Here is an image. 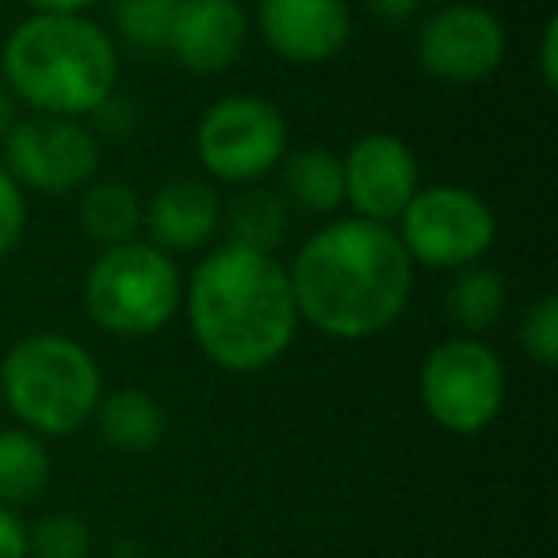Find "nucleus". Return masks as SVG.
Returning <instances> with one entry per match:
<instances>
[{
    "mask_svg": "<svg viewBox=\"0 0 558 558\" xmlns=\"http://www.w3.org/2000/svg\"><path fill=\"white\" fill-rule=\"evenodd\" d=\"M344 203L356 218L395 226L398 215L421 192V161L402 134L372 131L360 134L341 157Z\"/></svg>",
    "mask_w": 558,
    "mask_h": 558,
    "instance_id": "nucleus-11",
    "label": "nucleus"
},
{
    "mask_svg": "<svg viewBox=\"0 0 558 558\" xmlns=\"http://www.w3.org/2000/svg\"><path fill=\"white\" fill-rule=\"evenodd\" d=\"M93 555V527L77 512H47L27 527V558H88Z\"/></svg>",
    "mask_w": 558,
    "mask_h": 558,
    "instance_id": "nucleus-22",
    "label": "nucleus"
},
{
    "mask_svg": "<svg viewBox=\"0 0 558 558\" xmlns=\"http://www.w3.org/2000/svg\"><path fill=\"white\" fill-rule=\"evenodd\" d=\"M535 65H539L543 88H547V93H555V88H558V16H550L547 24H543L539 58H535Z\"/></svg>",
    "mask_w": 558,
    "mask_h": 558,
    "instance_id": "nucleus-26",
    "label": "nucleus"
},
{
    "mask_svg": "<svg viewBox=\"0 0 558 558\" xmlns=\"http://www.w3.org/2000/svg\"><path fill=\"white\" fill-rule=\"evenodd\" d=\"M256 35L291 65H326L349 47V0H256Z\"/></svg>",
    "mask_w": 558,
    "mask_h": 558,
    "instance_id": "nucleus-12",
    "label": "nucleus"
},
{
    "mask_svg": "<svg viewBox=\"0 0 558 558\" xmlns=\"http://www.w3.org/2000/svg\"><path fill=\"white\" fill-rule=\"evenodd\" d=\"M520 349L527 352V360L539 367L558 364V295L543 291L539 299H532V306L520 318Z\"/></svg>",
    "mask_w": 558,
    "mask_h": 558,
    "instance_id": "nucleus-23",
    "label": "nucleus"
},
{
    "mask_svg": "<svg viewBox=\"0 0 558 558\" xmlns=\"http://www.w3.org/2000/svg\"><path fill=\"white\" fill-rule=\"evenodd\" d=\"M444 306H448V318L459 329V337H482L501 322L505 306H509V283L489 264H466V268L451 271Z\"/></svg>",
    "mask_w": 558,
    "mask_h": 558,
    "instance_id": "nucleus-17",
    "label": "nucleus"
},
{
    "mask_svg": "<svg viewBox=\"0 0 558 558\" xmlns=\"http://www.w3.org/2000/svg\"><path fill=\"white\" fill-rule=\"evenodd\" d=\"M192 341L218 372L256 375L276 367L299 337V311L291 295L288 264L276 253L210 245L184 279Z\"/></svg>",
    "mask_w": 558,
    "mask_h": 558,
    "instance_id": "nucleus-2",
    "label": "nucleus"
},
{
    "mask_svg": "<svg viewBox=\"0 0 558 558\" xmlns=\"http://www.w3.org/2000/svg\"><path fill=\"white\" fill-rule=\"evenodd\" d=\"M364 4L383 27H410L425 12V0H364Z\"/></svg>",
    "mask_w": 558,
    "mask_h": 558,
    "instance_id": "nucleus-25",
    "label": "nucleus"
},
{
    "mask_svg": "<svg viewBox=\"0 0 558 558\" xmlns=\"http://www.w3.org/2000/svg\"><path fill=\"white\" fill-rule=\"evenodd\" d=\"M0 398L20 428L54 440L93 425L104 398L96 356L65 333H27L0 360Z\"/></svg>",
    "mask_w": 558,
    "mask_h": 558,
    "instance_id": "nucleus-4",
    "label": "nucleus"
},
{
    "mask_svg": "<svg viewBox=\"0 0 558 558\" xmlns=\"http://www.w3.org/2000/svg\"><path fill=\"white\" fill-rule=\"evenodd\" d=\"M100 0H27V9L43 16H88V9Z\"/></svg>",
    "mask_w": 558,
    "mask_h": 558,
    "instance_id": "nucleus-28",
    "label": "nucleus"
},
{
    "mask_svg": "<svg viewBox=\"0 0 558 558\" xmlns=\"http://www.w3.org/2000/svg\"><path fill=\"white\" fill-rule=\"evenodd\" d=\"M417 395L428 421L444 433L478 436L501 417L509 375L494 344L456 333L421 360Z\"/></svg>",
    "mask_w": 558,
    "mask_h": 558,
    "instance_id": "nucleus-6",
    "label": "nucleus"
},
{
    "mask_svg": "<svg viewBox=\"0 0 558 558\" xmlns=\"http://www.w3.org/2000/svg\"><path fill=\"white\" fill-rule=\"evenodd\" d=\"M509 50V32L486 4L451 0L417 24L413 54L425 77L440 85H478L494 77Z\"/></svg>",
    "mask_w": 558,
    "mask_h": 558,
    "instance_id": "nucleus-10",
    "label": "nucleus"
},
{
    "mask_svg": "<svg viewBox=\"0 0 558 558\" xmlns=\"http://www.w3.org/2000/svg\"><path fill=\"white\" fill-rule=\"evenodd\" d=\"M93 425L111 451L146 456V451H154L165 440L169 413H165V405L149 390L119 387V390H104L100 405L93 413Z\"/></svg>",
    "mask_w": 558,
    "mask_h": 558,
    "instance_id": "nucleus-15",
    "label": "nucleus"
},
{
    "mask_svg": "<svg viewBox=\"0 0 558 558\" xmlns=\"http://www.w3.org/2000/svg\"><path fill=\"white\" fill-rule=\"evenodd\" d=\"M104 161L100 134L81 119L20 116L0 146V169L32 195H70L96 180Z\"/></svg>",
    "mask_w": 558,
    "mask_h": 558,
    "instance_id": "nucleus-9",
    "label": "nucleus"
},
{
    "mask_svg": "<svg viewBox=\"0 0 558 558\" xmlns=\"http://www.w3.org/2000/svg\"><path fill=\"white\" fill-rule=\"evenodd\" d=\"M288 210L291 207L283 203L279 192L248 184L245 192L222 210V222H226V230H230L233 245L256 248V253H276L291 230Z\"/></svg>",
    "mask_w": 558,
    "mask_h": 558,
    "instance_id": "nucleus-20",
    "label": "nucleus"
},
{
    "mask_svg": "<svg viewBox=\"0 0 558 558\" xmlns=\"http://www.w3.org/2000/svg\"><path fill=\"white\" fill-rule=\"evenodd\" d=\"M0 558H27V527L4 505H0Z\"/></svg>",
    "mask_w": 558,
    "mask_h": 558,
    "instance_id": "nucleus-27",
    "label": "nucleus"
},
{
    "mask_svg": "<svg viewBox=\"0 0 558 558\" xmlns=\"http://www.w3.org/2000/svg\"><path fill=\"white\" fill-rule=\"evenodd\" d=\"M222 195L203 177H172L142 199V233L161 253H207L222 230Z\"/></svg>",
    "mask_w": 558,
    "mask_h": 558,
    "instance_id": "nucleus-14",
    "label": "nucleus"
},
{
    "mask_svg": "<svg viewBox=\"0 0 558 558\" xmlns=\"http://www.w3.org/2000/svg\"><path fill=\"white\" fill-rule=\"evenodd\" d=\"M279 195L303 215L329 218L344 207V169L329 146L288 149L279 161Z\"/></svg>",
    "mask_w": 558,
    "mask_h": 558,
    "instance_id": "nucleus-16",
    "label": "nucleus"
},
{
    "mask_svg": "<svg viewBox=\"0 0 558 558\" xmlns=\"http://www.w3.org/2000/svg\"><path fill=\"white\" fill-rule=\"evenodd\" d=\"M27 230V192L0 169V260H9Z\"/></svg>",
    "mask_w": 558,
    "mask_h": 558,
    "instance_id": "nucleus-24",
    "label": "nucleus"
},
{
    "mask_svg": "<svg viewBox=\"0 0 558 558\" xmlns=\"http://www.w3.org/2000/svg\"><path fill=\"white\" fill-rule=\"evenodd\" d=\"M395 233L413 268L459 271L486 260L497 241V215L463 184H421L410 207L398 215Z\"/></svg>",
    "mask_w": 558,
    "mask_h": 558,
    "instance_id": "nucleus-7",
    "label": "nucleus"
},
{
    "mask_svg": "<svg viewBox=\"0 0 558 558\" xmlns=\"http://www.w3.org/2000/svg\"><path fill=\"white\" fill-rule=\"evenodd\" d=\"M299 322L329 341L360 344L402 322L417 268L395 226L333 218L295 248L288 264Z\"/></svg>",
    "mask_w": 558,
    "mask_h": 558,
    "instance_id": "nucleus-1",
    "label": "nucleus"
},
{
    "mask_svg": "<svg viewBox=\"0 0 558 558\" xmlns=\"http://www.w3.org/2000/svg\"><path fill=\"white\" fill-rule=\"evenodd\" d=\"M253 20L241 0H177L165 54L195 77L226 73L248 47Z\"/></svg>",
    "mask_w": 558,
    "mask_h": 558,
    "instance_id": "nucleus-13",
    "label": "nucleus"
},
{
    "mask_svg": "<svg viewBox=\"0 0 558 558\" xmlns=\"http://www.w3.org/2000/svg\"><path fill=\"white\" fill-rule=\"evenodd\" d=\"M16 123V100L9 96V88L0 85V146L9 138V126Z\"/></svg>",
    "mask_w": 558,
    "mask_h": 558,
    "instance_id": "nucleus-29",
    "label": "nucleus"
},
{
    "mask_svg": "<svg viewBox=\"0 0 558 558\" xmlns=\"http://www.w3.org/2000/svg\"><path fill=\"white\" fill-rule=\"evenodd\" d=\"M81 303L100 333L116 341H146L180 314L184 271L177 256L134 238L96 253L81 283Z\"/></svg>",
    "mask_w": 558,
    "mask_h": 558,
    "instance_id": "nucleus-5",
    "label": "nucleus"
},
{
    "mask_svg": "<svg viewBox=\"0 0 558 558\" xmlns=\"http://www.w3.org/2000/svg\"><path fill=\"white\" fill-rule=\"evenodd\" d=\"M77 222L96 248L126 245L142 233V195L123 180H93L81 187Z\"/></svg>",
    "mask_w": 558,
    "mask_h": 558,
    "instance_id": "nucleus-18",
    "label": "nucleus"
},
{
    "mask_svg": "<svg viewBox=\"0 0 558 558\" xmlns=\"http://www.w3.org/2000/svg\"><path fill=\"white\" fill-rule=\"evenodd\" d=\"M288 154V119L264 96L233 93L215 100L195 123V157L222 184H256Z\"/></svg>",
    "mask_w": 558,
    "mask_h": 558,
    "instance_id": "nucleus-8",
    "label": "nucleus"
},
{
    "mask_svg": "<svg viewBox=\"0 0 558 558\" xmlns=\"http://www.w3.org/2000/svg\"><path fill=\"white\" fill-rule=\"evenodd\" d=\"M50 486L47 440L27 428H0V505L24 509L35 505Z\"/></svg>",
    "mask_w": 558,
    "mask_h": 558,
    "instance_id": "nucleus-19",
    "label": "nucleus"
},
{
    "mask_svg": "<svg viewBox=\"0 0 558 558\" xmlns=\"http://www.w3.org/2000/svg\"><path fill=\"white\" fill-rule=\"evenodd\" d=\"M177 0H116V32L126 47L157 54L169 47Z\"/></svg>",
    "mask_w": 558,
    "mask_h": 558,
    "instance_id": "nucleus-21",
    "label": "nucleus"
},
{
    "mask_svg": "<svg viewBox=\"0 0 558 558\" xmlns=\"http://www.w3.org/2000/svg\"><path fill=\"white\" fill-rule=\"evenodd\" d=\"M0 85L39 116L88 119L116 96L119 47L93 16L32 12L0 47Z\"/></svg>",
    "mask_w": 558,
    "mask_h": 558,
    "instance_id": "nucleus-3",
    "label": "nucleus"
}]
</instances>
